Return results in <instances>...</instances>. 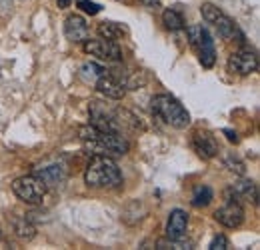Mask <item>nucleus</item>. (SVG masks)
<instances>
[{
  "mask_svg": "<svg viewBox=\"0 0 260 250\" xmlns=\"http://www.w3.org/2000/svg\"><path fill=\"white\" fill-rule=\"evenodd\" d=\"M124 32H126V28L120 26V24H116V22H102L98 26V34L102 38H106V40H118Z\"/></svg>",
  "mask_w": 260,
  "mask_h": 250,
  "instance_id": "19",
  "label": "nucleus"
},
{
  "mask_svg": "<svg viewBox=\"0 0 260 250\" xmlns=\"http://www.w3.org/2000/svg\"><path fill=\"white\" fill-rule=\"evenodd\" d=\"M78 8H82L86 14H90V16H94V14H98L100 12V4H96V2H90V0H78Z\"/></svg>",
  "mask_w": 260,
  "mask_h": 250,
  "instance_id": "23",
  "label": "nucleus"
},
{
  "mask_svg": "<svg viewBox=\"0 0 260 250\" xmlns=\"http://www.w3.org/2000/svg\"><path fill=\"white\" fill-rule=\"evenodd\" d=\"M142 2H146V4H156L158 0H142Z\"/></svg>",
  "mask_w": 260,
  "mask_h": 250,
  "instance_id": "29",
  "label": "nucleus"
},
{
  "mask_svg": "<svg viewBox=\"0 0 260 250\" xmlns=\"http://www.w3.org/2000/svg\"><path fill=\"white\" fill-rule=\"evenodd\" d=\"M226 200L228 202H242V200H248L252 204L258 202V186L252 182V180H242V182H236L226 190Z\"/></svg>",
  "mask_w": 260,
  "mask_h": 250,
  "instance_id": "9",
  "label": "nucleus"
},
{
  "mask_svg": "<svg viewBox=\"0 0 260 250\" xmlns=\"http://www.w3.org/2000/svg\"><path fill=\"white\" fill-rule=\"evenodd\" d=\"M64 34L70 42H84L88 38V24L82 16L70 14L64 22Z\"/></svg>",
  "mask_w": 260,
  "mask_h": 250,
  "instance_id": "14",
  "label": "nucleus"
},
{
  "mask_svg": "<svg viewBox=\"0 0 260 250\" xmlns=\"http://www.w3.org/2000/svg\"><path fill=\"white\" fill-rule=\"evenodd\" d=\"M186 228H188V214L184 210L176 208V210H172L168 214V222H166V236H168V240L184 238Z\"/></svg>",
  "mask_w": 260,
  "mask_h": 250,
  "instance_id": "12",
  "label": "nucleus"
},
{
  "mask_svg": "<svg viewBox=\"0 0 260 250\" xmlns=\"http://www.w3.org/2000/svg\"><path fill=\"white\" fill-rule=\"evenodd\" d=\"M12 190L26 204H38L46 194V184L38 176H20L12 182Z\"/></svg>",
  "mask_w": 260,
  "mask_h": 250,
  "instance_id": "5",
  "label": "nucleus"
},
{
  "mask_svg": "<svg viewBox=\"0 0 260 250\" xmlns=\"http://www.w3.org/2000/svg\"><path fill=\"white\" fill-rule=\"evenodd\" d=\"M226 166H230V170H232V172L236 170L238 174H244V164H242V162H240L236 157H228L226 158Z\"/></svg>",
  "mask_w": 260,
  "mask_h": 250,
  "instance_id": "24",
  "label": "nucleus"
},
{
  "mask_svg": "<svg viewBox=\"0 0 260 250\" xmlns=\"http://www.w3.org/2000/svg\"><path fill=\"white\" fill-rule=\"evenodd\" d=\"M228 70L240 76H248L258 70V56L250 50H238L228 58Z\"/></svg>",
  "mask_w": 260,
  "mask_h": 250,
  "instance_id": "8",
  "label": "nucleus"
},
{
  "mask_svg": "<svg viewBox=\"0 0 260 250\" xmlns=\"http://www.w3.org/2000/svg\"><path fill=\"white\" fill-rule=\"evenodd\" d=\"M212 26L218 30V34H220L224 40H236V42L244 44V34H242L240 28L236 26V22H234V20H230L224 12H222L214 22H212Z\"/></svg>",
  "mask_w": 260,
  "mask_h": 250,
  "instance_id": "15",
  "label": "nucleus"
},
{
  "mask_svg": "<svg viewBox=\"0 0 260 250\" xmlns=\"http://www.w3.org/2000/svg\"><path fill=\"white\" fill-rule=\"evenodd\" d=\"M84 180L88 186H118L122 182V174L116 166V162L110 157L104 154H94V158L88 162Z\"/></svg>",
  "mask_w": 260,
  "mask_h": 250,
  "instance_id": "2",
  "label": "nucleus"
},
{
  "mask_svg": "<svg viewBox=\"0 0 260 250\" xmlns=\"http://www.w3.org/2000/svg\"><path fill=\"white\" fill-rule=\"evenodd\" d=\"M80 72H82V78H86V80H90V82H96L106 70H104L102 66H98V64L90 63V64H84Z\"/></svg>",
  "mask_w": 260,
  "mask_h": 250,
  "instance_id": "21",
  "label": "nucleus"
},
{
  "mask_svg": "<svg viewBox=\"0 0 260 250\" xmlns=\"http://www.w3.org/2000/svg\"><path fill=\"white\" fill-rule=\"evenodd\" d=\"M84 52L90 54V56H96L100 60H106V63H118L122 58V50L120 46L114 42V40H106V38H96V40H84L82 44Z\"/></svg>",
  "mask_w": 260,
  "mask_h": 250,
  "instance_id": "6",
  "label": "nucleus"
},
{
  "mask_svg": "<svg viewBox=\"0 0 260 250\" xmlns=\"http://www.w3.org/2000/svg\"><path fill=\"white\" fill-rule=\"evenodd\" d=\"M200 12H202V18L208 22V24H212L220 14H222V10L218 8V6H214V4H210V2H206V4H202V8H200Z\"/></svg>",
  "mask_w": 260,
  "mask_h": 250,
  "instance_id": "22",
  "label": "nucleus"
},
{
  "mask_svg": "<svg viewBox=\"0 0 260 250\" xmlns=\"http://www.w3.org/2000/svg\"><path fill=\"white\" fill-rule=\"evenodd\" d=\"M192 146L202 158H214L218 154V142L216 138L206 130H196L192 136Z\"/></svg>",
  "mask_w": 260,
  "mask_h": 250,
  "instance_id": "13",
  "label": "nucleus"
},
{
  "mask_svg": "<svg viewBox=\"0 0 260 250\" xmlns=\"http://www.w3.org/2000/svg\"><path fill=\"white\" fill-rule=\"evenodd\" d=\"M152 110L166 124L174 126V128H186L190 124V114L174 96H168V94L154 96L152 98Z\"/></svg>",
  "mask_w": 260,
  "mask_h": 250,
  "instance_id": "3",
  "label": "nucleus"
},
{
  "mask_svg": "<svg viewBox=\"0 0 260 250\" xmlns=\"http://www.w3.org/2000/svg\"><path fill=\"white\" fill-rule=\"evenodd\" d=\"M224 134L228 136V140H230V142H238V138H236V132H232V130H224Z\"/></svg>",
  "mask_w": 260,
  "mask_h": 250,
  "instance_id": "26",
  "label": "nucleus"
},
{
  "mask_svg": "<svg viewBox=\"0 0 260 250\" xmlns=\"http://www.w3.org/2000/svg\"><path fill=\"white\" fill-rule=\"evenodd\" d=\"M12 6V0H0V8H4V10H8Z\"/></svg>",
  "mask_w": 260,
  "mask_h": 250,
  "instance_id": "27",
  "label": "nucleus"
},
{
  "mask_svg": "<svg viewBox=\"0 0 260 250\" xmlns=\"http://www.w3.org/2000/svg\"><path fill=\"white\" fill-rule=\"evenodd\" d=\"M162 22L168 30H182L184 28V18L180 12H176L174 8H168L162 12Z\"/></svg>",
  "mask_w": 260,
  "mask_h": 250,
  "instance_id": "18",
  "label": "nucleus"
},
{
  "mask_svg": "<svg viewBox=\"0 0 260 250\" xmlns=\"http://www.w3.org/2000/svg\"><path fill=\"white\" fill-rule=\"evenodd\" d=\"M188 40L192 44L196 52H198V60L204 68H212L216 63V50H214V40L210 36V32L206 30L202 24H194L186 28Z\"/></svg>",
  "mask_w": 260,
  "mask_h": 250,
  "instance_id": "4",
  "label": "nucleus"
},
{
  "mask_svg": "<svg viewBox=\"0 0 260 250\" xmlns=\"http://www.w3.org/2000/svg\"><path fill=\"white\" fill-rule=\"evenodd\" d=\"M80 138L84 146L92 154H126L128 152V140L120 132H110V130H98L96 126H82L80 128Z\"/></svg>",
  "mask_w": 260,
  "mask_h": 250,
  "instance_id": "1",
  "label": "nucleus"
},
{
  "mask_svg": "<svg viewBox=\"0 0 260 250\" xmlns=\"http://www.w3.org/2000/svg\"><path fill=\"white\" fill-rule=\"evenodd\" d=\"M12 226H14V232H16L22 240H32L34 234H36V228L30 224V220L28 218H20V216H16V218L12 220Z\"/></svg>",
  "mask_w": 260,
  "mask_h": 250,
  "instance_id": "17",
  "label": "nucleus"
},
{
  "mask_svg": "<svg viewBox=\"0 0 260 250\" xmlns=\"http://www.w3.org/2000/svg\"><path fill=\"white\" fill-rule=\"evenodd\" d=\"M90 118H92V126H96L98 130H110V132H120V122L114 116V112L102 104V102H92L90 108Z\"/></svg>",
  "mask_w": 260,
  "mask_h": 250,
  "instance_id": "7",
  "label": "nucleus"
},
{
  "mask_svg": "<svg viewBox=\"0 0 260 250\" xmlns=\"http://www.w3.org/2000/svg\"><path fill=\"white\" fill-rule=\"evenodd\" d=\"M94 84H96L98 92L104 94L106 98H112V100H120V98H124V94H126L124 82H120L116 76H112V74H108V72H104Z\"/></svg>",
  "mask_w": 260,
  "mask_h": 250,
  "instance_id": "11",
  "label": "nucleus"
},
{
  "mask_svg": "<svg viewBox=\"0 0 260 250\" xmlns=\"http://www.w3.org/2000/svg\"><path fill=\"white\" fill-rule=\"evenodd\" d=\"M72 4V0H58V8H68Z\"/></svg>",
  "mask_w": 260,
  "mask_h": 250,
  "instance_id": "28",
  "label": "nucleus"
},
{
  "mask_svg": "<svg viewBox=\"0 0 260 250\" xmlns=\"http://www.w3.org/2000/svg\"><path fill=\"white\" fill-rule=\"evenodd\" d=\"M212 200V190L208 186H196L194 194H192V206L200 208V206H208Z\"/></svg>",
  "mask_w": 260,
  "mask_h": 250,
  "instance_id": "20",
  "label": "nucleus"
},
{
  "mask_svg": "<svg viewBox=\"0 0 260 250\" xmlns=\"http://www.w3.org/2000/svg\"><path fill=\"white\" fill-rule=\"evenodd\" d=\"M214 218L226 228H238L244 222V210L238 202H226L214 212Z\"/></svg>",
  "mask_w": 260,
  "mask_h": 250,
  "instance_id": "10",
  "label": "nucleus"
},
{
  "mask_svg": "<svg viewBox=\"0 0 260 250\" xmlns=\"http://www.w3.org/2000/svg\"><path fill=\"white\" fill-rule=\"evenodd\" d=\"M228 248V238L226 236H216L212 242H210V250H226Z\"/></svg>",
  "mask_w": 260,
  "mask_h": 250,
  "instance_id": "25",
  "label": "nucleus"
},
{
  "mask_svg": "<svg viewBox=\"0 0 260 250\" xmlns=\"http://www.w3.org/2000/svg\"><path fill=\"white\" fill-rule=\"evenodd\" d=\"M36 176H38L46 186H56V184L64 182L66 172H64V168H62V166L52 164V166H46V168H38Z\"/></svg>",
  "mask_w": 260,
  "mask_h": 250,
  "instance_id": "16",
  "label": "nucleus"
}]
</instances>
